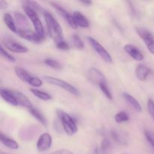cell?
Returning <instances> with one entry per match:
<instances>
[{
  "label": "cell",
  "instance_id": "cell-16",
  "mask_svg": "<svg viewBox=\"0 0 154 154\" xmlns=\"http://www.w3.org/2000/svg\"><path fill=\"white\" fill-rule=\"evenodd\" d=\"M135 76L139 81H144L151 73V70L144 64H139L135 69Z\"/></svg>",
  "mask_w": 154,
  "mask_h": 154
},
{
  "label": "cell",
  "instance_id": "cell-6",
  "mask_svg": "<svg viewBox=\"0 0 154 154\" xmlns=\"http://www.w3.org/2000/svg\"><path fill=\"white\" fill-rule=\"evenodd\" d=\"M87 40H88L89 43L91 45V46L93 47V48L94 49V51L99 54L101 57V58L104 60L105 62L108 63H112V57H111V54L108 53V51L98 42L97 40L94 38L93 37H87Z\"/></svg>",
  "mask_w": 154,
  "mask_h": 154
},
{
  "label": "cell",
  "instance_id": "cell-5",
  "mask_svg": "<svg viewBox=\"0 0 154 154\" xmlns=\"http://www.w3.org/2000/svg\"><path fill=\"white\" fill-rule=\"evenodd\" d=\"M15 74L17 76L24 82L27 83L29 85L32 86L34 87H39L43 84L42 81L40 78L37 77H34L30 75L26 69H23L21 67H16L14 69Z\"/></svg>",
  "mask_w": 154,
  "mask_h": 154
},
{
  "label": "cell",
  "instance_id": "cell-22",
  "mask_svg": "<svg viewBox=\"0 0 154 154\" xmlns=\"http://www.w3.org/2000/svg\"><path fill=\"white\" fill-rule=\"evenodd\" d=\"M3 20H4L5 23L6 24V26H8V28L12 31L13 32L17 33V26L16 25V22L14 20L13 17L8 13L4 14V16H3Z\"/></svg>",
  "mask_w": 154,
  "mask_h": 154
},
{
  "label": "cell",
  "instance_id": "cell-14",
  "mask_svg": "<svg viewBox=\"0 0 154 154\" xmlns=\"http://www.w3.org/2000/svg\"><path fill=\"white\" fill-rule=\"evenodd\" d=\"M0 95H1L2 98L10 105H13V106H17L18 105L16 97H15L12 90L7 88H1Z\"/></svg>",
  "mask_w": 154,
  "mask_h": 154
},
{
  "label": "cell",
  "instance_id": "cell-26",
  "mask_svg": "<svg viewBox=\"0 0 154 154\" xmlns=\"http://www.w3.org/2000/svg\"><path fill=\"white\" fill-rule=\"evenodd\" d=\"M45 64L46 66H49V67L52 68V69H56V70H62L63 67L62 65L59 63L57 60H54L52 58H47L45 60Z\"/></svg>",
  "mask_w": 154,
  "mask_h": 154
},
{
  "label": "cell",
  "instance_id": "cell-18",
  "mask_svg": "<svg viewBox=\"0 0 154 154\" xmlns=\"http://www.w3.org/2000/svg\"><path fill=\"white\" fill-rule=\"evenodd\" d=\"M72 15H73L74 20H75L77 26L82 27V28H87V27L90 26V22H89L88 19L80 11H75L73 12Z\"/></svg>",
  "mask_w": 154,
  "mask_h": 154
},
{
  "label": "cell",
  "instance_id": "cell-3",
  "mask_svg": "<svg viewBox=\"0 0 154 154\" xmlns=\"http://www.w3.org/2000/svg\"><path fill=\"white\" fill-rule=\"evenodd\" d=\"M43 79L49 84L61 87L63 90H66L74 96H79V92H78V89L69 83L63 81V80L59 79V78H54L52 76H44Z\"/></svg>",
  "mask_w": 154,
  "mask_h": 154
},
{
  "label": "cell",
  "instance_id": "cell-1",
  "mask_svg": "<svg viewBox=\"0 0 154 154\" xmlns=\"http://www.w3.org/2000/svg\"><path fill=\"white\" fill-rule=\"evenodd\" d=\"M44 17H45V22H46L48 34H49L50 37L53 39V41L55 42L56 45L64 40L61 26L57 22V20L53 17V15L50 12L45 11V12L44 13Z\"/></svg>",
  "mask_w": 154,
  "mask_h": 154
},
{
  "label": "cell",
  "instance_id": "cell-7",
  "mask_svg": "<svg viewBox=\"0 0 154 154\" xmlns=\"http://www.w3.org/2000/svg\"><path fill=\"white\" fill-rule=\"evenodd\" d=\"M6 49L14 53H20V54H25L29 51L28 48L26 46L20 44L13 38L9 37L8 35L5 36L3 38V45Z\"/></svg>",
  "mask_w": 154,
  "mask_h": 154
},
{
  "label": "cell",
  "instance_id": "cell-31",
  "mask_svg": "<svg viewBox=\"0 0 154 154\" xmlns=\"http://www.w3.org/2000/svg\"><path fill=\"white\" fill-rule=\"evenodd\" d=\"M99 87V88H100V90H102V93H104V95L106 96L107 99H110V100H111V99H113L112 94H111V91H110L109 88H108L107 83H104V84H100Z\"/></svg>",
  "mask_w": 154,
  "mask_h": 154
},
{
  "label": "cell",
  "instance_id": "cell-27",
  "mask_svg": "<svg viewBox=\"0 0 154 154\" xmlns=\"http://www.w3.org/2000/svg\"><path fill=\"white\" fill-rule=\"evenodd\" d=\"M71 40H72V44L75 48H76L77 49L82 50L84 48V45L83 41L81 40V38L79 37V35L77 34H74L73 35L71 38Z\"/></svg>",
  "mask_w": 154,
  "mask_h": 154
},
{
  "label": "cell",
  "instance_id": "cell-33",
  "mask_svg": "<svg viewBox=\"0 0 154 154\" xmlns=\"http://www.w3.org/2000/svg\"><path fill=\"white\" fill-rule=\"evenodd\" d=\"M147 110H148L149 114H150V116H151V117L154 120V102L153 99H148V102H147Z\"/></svg>",
  "mask_w": 154,
  "mask_h": 154
},
{
  "label": "cell",
  "instance_id": "cell-34",
  "mask_svg": "<svg viewBox=\"0 0 154 154\" xmlns=\"http://www.w3.org/2000/svg\"><path fill=\"white\" fill-rule=\"evenodd\" d=\"M57 48H58L59 50H61V51H69L70 49V46H69V44L66 42H65L64 40L62 41L60 43L57 44L56 45Z\"/></svg>",
  "mask_w": 154,
  "mask_h": 154
},
{
  "label": "cell",
  "instance_id": "cell-10",
  "mask_svg": "<svg viewBox=\"0 0 154 154\" xmlns=\"http://www.w3.org/2000/svg\"><path fill=\"white\" fill-rule=\"evenodd\" d=\"M87 78L92 83L99 86L104 83H107L106 78L104 74L96 68H91L90 69H89L88 72H87Z\"/></svg>",
  "mask_w": 154,
  "mask_h": 154
},
{
  "label": "cell",
  "instance_id": "cell-19",
  "mask_svg": "<svg viewBox=\"0 0 154 154\" xmlns=\"http://www.w3.org/2000/svg\"><path fill=\"white\" fill-rule=\"evenodd\" d=\"M123 97L135 111L139 113L142 112V107H141V104L138 102V101L134 96L127 93H123Z\"/></svg>",
  "mask_w": 154,
  "mask_h": 154
},
{
  "label": "cell",
  "instance_id": "cell-32",
  "mask_svg": "<svg viewBox=\"0 0 154 154\" xmlns=\"http://www.w3.org/2000/svg\"><path fill=\"white\" fill-rule=\"evenodd\" d=\"M144 135H145L146 139L148 141L149 144L154 149V132L153 131L149 130V129H145L144 130Z\"/></svg>",
  "mask_w": 154,
  "mask_h": 154
},
{
  "label": "cell",
  "instance_id": "cell-25",
  "mask_svg": "<svg viewBox=\"0 0 154 154\" xmlns=\"http://www.w3.org/2000/svg\"><path fill=\"white\" fill-rule=\"evenodd\" d=\"M23 3V6H26V7L30 8L32 10H34L35 11L40 12V13H44L45 12V11L44 10L43 8L37 2H34V1H24L22 2Z\"/></svg>",
  "mask_w": 154,
  "mask_h": 154
},
{
  "label": "cell",
  "instance_id": "cell-37",
  "mask_svg": "<svg viewBox=\"0 0 154 154\" xmlns=\"http://www.w3.org/2000/svg\"><path fill=\"white\" fill-rule=\"evenodd\" d=\"M80 2L82 3L83 5H84L86 6H90L93 4V2L92 1H80Z\"/></svg>",
  "mask_w": 154,
  "mask_h": 154
},
{
  "label": "cell",
  "instance_id": "cell-28",
  "mask_svg": "<svg viewBox=\"0 0 154 154\" xmlns=\"http://www.w3.org/2000/svg\"><path fill=\"white\" fill-rule=\"evenodd\" d=\"M114 120H115L116 123H126L129 120V117L128 114L125 111H120L118 112L114 117Z\"/></svg>",
  "mask_w": 154,
  "mask_h": 154
},
{
  "label": "cell",
  "instance_id": "cell-38",
  "mask_svg": "<svg viewBox=\"0 0 154 154\" xmlns=\"http://www.w3.org/2000/svg\"><path fill=\"white\" fill-rule=\"evenodd\" d=\"M0 154H10V153H5V152H2V151L1 153H0Z\"/></svg>",
  "mask_w": 154,
  "mask_h": 154
},
{
  "label": "cell",
  "instance_id": "cell-29",
  "mask_svg": "<svg viewBox=\"0 0 154 154\" xmlns=\"http://www.w3.org/2000/svg\"><path fill=\"white\" fill-rule=\"evenodd\" d=\"M111 148V143H110L109 140L107 138H104L102 140V143H101V147L99 148L100 150L101 153L102 154H107L108 153V150Z\"/></svg>",
  "mask_w": 154,
  "mask_h": 154
},
{
  "label": "cell",
  "instance_id": "cell-12",
  "mask_svg": "<svg viewBox=\"0 0 154 154\" xmlns=\"http://www.w3.org/2000/svg\"><path fill=\"white\" fill-rule=\"evenodd\" d=\"M52 145V137L49 133H43L40 135L37 141V149L39 152H45L49 150Z\"/></svg>",
  "mask_w": 154,
  "mask_h": 154
},
{
  "label": "cell",
  "instance_id": "cell-9",
  "mask_svg": "<svg viewBox=\"0 0 154 154\" xmlns=\"http://www.w3.org/2000/svg\"><path fill=\"white\" fill-rule=\"evenodd\" d=\"M17 33L21 38L35 44H41L45 41V37L38 35L35 32H33L31 29H18Z\"/></svg>",
  "mask_w": 154,
  "mask_h": 154
},
{
  "label": "cell",
  "instance_id": "cell-24",
  "mask_svg": "<svg viewBox=\"0 0 154 154\" xmlns=\"http://www.w3.org/2000/svg\"><path fill=\"white\" fill-rule=\"evenodd\" d=\"M30 92L34 95L35 96H36L37 98H38L39 99L43 101H50L52 99V96L51 95H50L49 93H46V92L42 91V90H37V89H30Z\"/></svg>",
  "mask_w": 154,
  "mask_h": 154
},
{
  "label": "cell",
  "instance_id": "cell-2",
  "mask_svg": "<svg viewBox=\"0 0 154 154\" xmlns=\"http://www.w3.org/2000/svg\"><path fill=\"white\" fill-rule=\"evenodd\" d=\"M57 114L60 120L63 129L69 135H73L78 132V126L76 122L67 113L62 110H57Z\"/></svg>",
  "mask_w": 154,
  "mask_h": 154
},
{
  "label": "cell",
  "instance_id": "cell-17",
  "mask_svg": "<svg viewBox=\"0 0 154 154\" xmlns=\"http://www.w3.org/2000/svg\"><path fill=\"white\" fill-rule=\"evenodd\" d=\"M124 50L131 57L137 61H141L144 59L142 53L135 46L132 45H126L124 46Z\"/></svg>",
  "mask_w": 154,
  "mask_h": 154
},
{
  "label": "cell",
  "instance_id": "cell-4",
  "mask_svg": "<svg viewBox=\"0 0 154 154\" xmlns=\"http://www.w3.org/2000/svg\"><path fill=\"white\" fill-rule=\"evenodd\" d=\"M23 10L25 11L26 14L28 16V17L31 20L33 26H34L35 29V32L38 35L42 36V37H45V29H44L43 24H42V21H41L40 18H39L38 14L32 8H30L26 7V6H23Z\"/></svg>",
  "mask_w": 154,
  "mask_h": 154
},
{
  "label": "cell",
  "instance_id": "cell-15",
  "mask_svg": "<svg viewBox=\"0 0 154 154\" xmlns=\"http://www.w3.org/2000/svg\"><path fill=\"white\" fill-rule=\"evenodd\" d=\"M12 91H13L15 97H16L18 105H20V106L26 108L28 110L33 106L31 101L29 100V99L26 95H24L23 93H22L21 92L17 91V90H12Z\"/></svg>",
  "mask_w": 154,
  "mask_h": 154
},
{
  "label": "cell",
  "instance_id": "cell-23",
  "mask_svg": "<svg viewBox=\"0 0 154 154\" xmlns=\"http://www.w3.org/2000/svg\"><path fill=\"white\" fill-rule=\"evenodd\" d=\"M28 111H29V112L32 114V116L33 117H35V118L36 120L39 122V123H42L43 126H47L46 119H45V117H44L43 114L40 112V111H39V110H38L37 108H35L34 106H32V108H30Z\"/></svg>",
  "mask_w": 154,
  "mask_h": 154
},
{
  "label": "cell",
  "instance_id": "cell-21",
  "mask_svg": "<svg viewBox=\"0 0 154 154\" xmlns=\"http://www.w3.org/2000/svg\"><path fill=\"white\" fill-rule=\"evenodd\" d=\"M0 140H1V142L8 148L11 149V150H17L19 148V144L16 141L5 135L2 132L0 134Z\"/></svg>",
  "mask_w": 154,
  "mask_h": 154
},
{
  "label": "cell",
  "instance_id": "cell-35",
  "mask_svg": "<svg viewBox=\"0 0 154 154\" xmlns=\"http://www.w3.org/2000/svg\"><path fill=\"white\" fill-rule=\"evenodd\" d=\"M51 154H75L72 153V151H70L69 150H66V149H61V150H56V151L53 152Z\"/></svg>",
  "mask_w": 154,
  "mask_h": 154
},
{
  "label": "cell",
  "instance_id": "cell-13",
  "mask_svg": "<svg viewBox=\"0 0 154 154\" xmlns=\"http://www.w3.org/2000/svg\"><path fill=\"white\" fill-rule=\"evenodd\" d=\"M110 135L114 141L122 145H126L128 144L129 140V136L128 133L125 131L119 130V129H112L110 131Z\"/></svg>",
  "mask_w": 154,
  "mask_h": 154
},
{
  "label": "cell",
  "instance_id": "cell-8",
  "mask_svg": "<svg viewBox=\"0 0 154 154\" xmlns=\"http://www.w3.org/2000/svg\"><path fill=\"white\" fill-rule=\"evenodd\" d=\"M135 31L140 38L144 41L148 51L154 55V37L153 34L147 29L141 27H136Z\"/></svg>",
  "mask_w": 154,
  "mask_h": 154
},
{
  "label": "cell",
  "instance_id": "cell-36",
  "mask_svg": "<svg viewBox=\"0 0 154 154\" xmlns=\"http://www.w3.org/2000/svg\"><path fill=\"white\" fill-rule=\"evenodd\" d=\"M8 7V3L6 2L3 1V0H1L0 1V9L1 10H3V9L6 8Z\"/></svg>",
  "mask_w": 154,
  "mask_h": 154
},
{
  "label": "cell",
  "instance_id": "cell-11",
  "mask_svg": "<svg viewBox=\"0 0 154 154\" xmlns=\"http://www.w3.org/2000/svg\"><path fill=\"white\" fill-rule=\"evenodd\" d=\"M49 3L54 8L56 9V10L57 11H58V13L62 15V17H63L66 21H67V23L69 24V26H70L71 27H72V28L74 29H76L77 27H78L76 26V24H75L73 15L71 14L68 11H66L64 8L62 7V6L60 5L59 4H57V2H50Z\"/></svg>",
  "mask_w": 154,
  "mask_h": 154
},
{
  "label": "cell",
  "instance_id": "cell-20",
  "mask_svg": "<svg viewBox=\"0 0 154 154\" xmlns=\"http://www.w3.org/2000/svg\"><path fill=\"white\" fill-rule=\"evenodd\" d=\"M15 22L16 25L18 26V29H29V23L27 20L26 17L20 12H15Z\"/></svg>",
  "mask_w": 154,
  "mask_h": 154
},
{
  "label": "cell",
  "instance_id": "cell-30",
  "mask_svg": "<svg viewBox=\"0 0 154 154\" xmlns=\"http://www.w3.org/2000/svg\"><path fill=\"white\" fill-rule=\"evenodd\" d=\"M0 52H1V55L5 60H6L7 61L11 62V63H15L16 62V59L13 57L12 55H11L9 53H8L6 51V50L5 49L3 45H1V48H0Z\"/></svg>",
  "mask_w": 154,
  "mask_h": 154
}]
</instances>
